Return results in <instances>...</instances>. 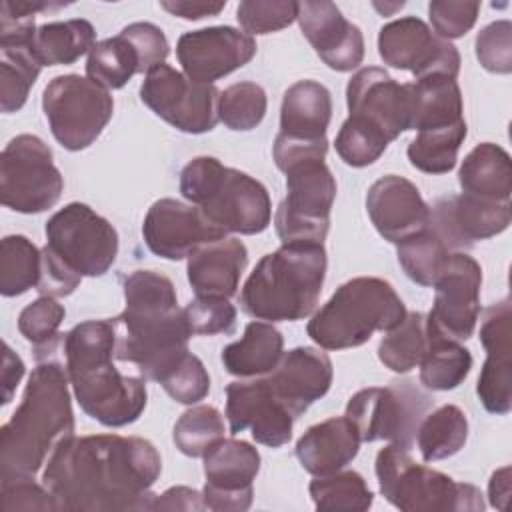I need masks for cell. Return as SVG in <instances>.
Returning <instances> with one entry per match:
<instances>
[{
  "label": "cell",
  "mask_w": 512,
  "mask_h": 512,
  "mask_svg": "<svg viewBox=\"0 0 512 512\" xmlns=\"http://www.w3.org/2000/svg\"><path fill=\"white\" fill-rule=\"evenodd\" d=\"M432 406L412 380H398L390 386L362 388L346 404V418L356 428L360 442L388 440L412 450L418 426Z\"/></svg>",
  "instance_id": "30bf717a"
},
{
  "label": "cell",
  "mask_w": 512,
  "mask_h": 512,
  "mask_svg": "<svg viewBox=\"0 0 512 512\" xmlns=\"http://www.w3.org/2000/svg\"><path fill=\"white\" fill-rule=\"evenodd\" d=\"M158 384H162V388L180 404H196L210 392V376L202 360L192 352H188L186 358Z\"/></svg>",
  "instance_id": "c3c4849f"
},
{
  "label": "cell",
  "mask_w": 512,
  "mask_h": 512,
  "mask_svg": "<svg viewBox=\"0 0 512 512\" xmlns=\"http://www.w3.org/2000/svg\"><path fill=\"white\" fill-rule=\"evenodd\" d=\"M366 212L378 234L392 244L404 242L430 224V206L420 190L396 174L382 176L368 188Z\"/></svg>",
  "instance_id": "cb8c5ba5"
},
{
  "label": "cell",
  "mask_w": 512,
  "mask_h": 512,
  "mask_svg": "<svg viewBox=\"0 0 512 512\" xmlns=\"http://www.w3.org/2000/svg\"><path fill=\"white\" fill-rule=\"evenodd\" d=\"M46 246L76 274H106L118 254L116 228L88 204L70 202L46 222Z\"/></svg>",
  "instance_id": "4fadbf2b"
},
{
  "label": "cell",
  "mask_w": 512,
  "mask_h": 512,
  "mask_svg": "<svg viewBox=\"0 0 512 512\" xmlns=\"http://www.w3.org/2000/svg\"><path fill=\"white\" fill-rule=\"evenodd\" d=\"M160 472V454L144 438L70 436L46 460L42 484L66 512L152 510Z\"/></svg>",
  "instance_id": "6da1fadb"
},
{
  "label": "cell",
  "mask_w": 512,
  "mask_h": 512,
  "mask_svg": "<svg viewBox=\"0 0 512 512\" xmlns=\"http://www.w3.org/2000/svg\"><path fill=\"white\" fill-rule=\"evenodd\" d=\"M418 366L424 388L446 392L466 380L472 368V354L458 340L428 332V346Z\"/></svg>",
  "instance_id": "836d02e7"
},
{
  "label": "cell",
  "mask_w": 512,
  "mask_h": 512,
  "mask_svg": "<svg viewBox=\"0 0 512 512\" xmlns=\"http://www.w3.org/2000/svg\"><path fill=\"white\" fill-rule=\"evenodd\" d=\"M284 338L270 322H248L240 340L224 346L222 364L228 374L256 378L270 374L282 358Z\"/></svg>",
  "instance_id": "1f68e13d"
},
{
  "label": "cell",
  "mask_w": 512,
  "mask_h": 512,
  "mask_svg": "<svg viewBox=\"0 0 512 512\" xmlns=\"http://www.w3.org/2000/svg\"><path fill=\"white\" fill-rule=\"evenodd\" d=\"M476 58L488 72H512V24L510 20H496L482 28L476 36Z\"/></svg>",
  "instance_id": "681fc988"
},
{
  "label": "cell",
  "mask_w": 512,
  "mask_h": 512,
  "mask_svg": "<svg viewBox=\"0 0 512 512\" xmlns=\"http://www.w3.org/2000/svg\"><path fill=\"white\" fill-rule=\"evenodd\" d=\"M332 376V360L326 352L312 346H298L282 354L276 368L266 374V380L296 420L330 390Z\"/></svg>",
  "instance_id": "d4e9b609"
},
{
  "label": "cell",
  "mask_w": 512,
  "mask_h": 512,
  "mask_svg": "<svg viewBox=\"0 0 512 512\" xmlns=\"http://www.w3.org/2000/svg\"><path fill=\"white\" fill-rule=\"evenodd\" d=\"M510 202H494L470 194H450L430 206V228L448 250H462L476 240L502 234L510 226Z\"/></svg>",
  "instance_id": "44dd1931"
},
{
  "label": "cell",
  "mask_w": 512,
  "mask_h": 512,
  "mask_svg": "<svg viewBox=\"0 0 512 512\" xmlns=\"http://www.w3.org/2000/svg\"><path fill=\"white\" fill-rule=\"evenodd\" d=\"M266 92L256 82H236L220 92L218 116L226 128L246 132L256 128L266 114Z\"/></svg>",
  "instance_id": "7bdbcfd3"
},
{
  "label": "cell",
  "mask_w": 512,
  "mask_h": 512,
  "mask_svg": "<svg viewBox=\"0 0 512 512\" xmlns=\"http://www.w3.org/2000/svg\"><path fill=\"white\" fill-rule=\"evenodd\" d=\"M346 104L350 116L378 128L388 142L410 130L408 84H398L382 68L358 70L346 86Z\"/></svg>",
  "instance_id": "7402d4cb"
},
{
  "label": "cell",
  "mask_w": 512,
  "mask_h": 512,
  "mask_svg": "<svg viewBox=\"0 0 512 512\" xmlns=\"http://www.w3.org/2000/svg\"><path fill=\"white\" fill-rule=\"evenodd\" d=\"M42 252L20 234L4 236L0 244V292L6 298L20 296L38 286Z\"/></svg>",
  "instance_id": "f35d334b"
},
{
  "label": "cell",
  "mask_w": 512,
  "mask_h": 512,
  "mask_svg": "<svg viewBox=\"0 0 512 512\" xmlns=\"http://www.w3.org/2000/svg\"><path fill=\"white\" fill-rule=\"evenodd\" d=\"M510 300L492 304L480 326V342L486 348V362L478 376L476 394L492 414H508L512 408L510 376Z\"/></svg>",
  "instance_id": "484cf974"
},
{
  "label": "cell",
  "mask_w": 512,
  "mask_h": 512,
  "mask_svg": "<svg viewBox=\"0 0 512 512\" xmlns=\"http://www.w3.org/2000/svg\"><path fill=\"white\" fill-rule=\"evenodd\" d=\"M458 182L464 194L510 202L512 192V162L510 154L492 142H482L474 146L458 170Z\"/></svg>",
  "instance_id": "f546056e"
},
{
  "label": "cell",
  "mask_w": 512,
  "mask_h": 512,
  "mask_svg": "<svg viewBox=\"0 0 512 512\" xmlns=\"http://www.w3.org/2000/svg\"><path fill=\"white\" fill-rule=\"evenodd\" d=\"M160 6L184 20H202L206 16H216L224 10L226 2H188V0H162Z\"/></svg>",
  "instance_id": "9f6ffc18"
},
{
  "label": "cell",
  "mask_w": 512,
  "mask_h": 512,
  "mask_svg": "<svg viewBox=\"0 0 512 512\" xmlns=\"http://www.w3.org/2000/svg\"><path fill=\"white\" fill-rule=\"evenodd\" d=\"M478 12H480V2L434 0L428 4V16H430L434 34L448 42L464 36L476 24Z\"/></svg>",
  "instance_id": "f907efd6"
},
{
  "label": "cell",
  "mask_w": 512,
  "mask_h": 512,
  "mask_svg": "<svg viewBox=\"0 0 512 512\" xmlns=\"http://www.w3.org/2000/svg\"><path fill=\"white\" fill-rule=\"evenodd\" d=\"M2 348H4V352H2V404L6 406L12 400L16 386L20 384V380L24 376V362L8 346V342H4Z\"/></svg>",
  "instance_id": "6f0895ef"
},
{
  "label": "cell",
  "mask_w": 512,
  "mask_h": 512,
  "mask_svg": "<svg viewBox=\"0 0 512 512\" xmlns=\"http://www.w3.org/2000/svg\"><path fill=\"white\" fill-rule=\"evenodd\" d=\"M388 144V138L378 128L354 116L344 120L334 140L338 156L352 168L374 164L384 154Z\"/></svg>",
  "instance_id": "ee69618b"
},
{
  "label": "cell",
  "mask_w": 512,
  "mask_h": 512,
  "mask_svg": "<svg viewBox=\"0 0 512 512\" xmlns=\"http://www.w3.org/2000/svg\"><path fill=\"white\" fill-rule=\"evenodd\" d=\"M378 54L384 64L408 70L416 80L442 74L456 78L460 72V54L456 46L432 32V28L416 18L404 16L380 28Z\"/></svg>",
  "instance_id": "2e32d148"
},
{
  "label": "cell",
  "mask_w": 512,
  "mask_h": 512,
  "mask_svg": "<svg viewBox=\"0 0 512 512\" xmlns=\"http://www.w3.org/2000/svg\"><path fill=\"white\" fill-rule=\"evenodd\" d=\"M120 34L124 38H128L130 44L136 48L142 74L144 72L148 74L152 68L164 64V60L170 52V46H168V40H166L162 28H158L152 22H132V24L124 26L120 30Z\"/></svg>",
  "instance_id": "f5cc1de1"
},
{
  "label": "cell",
  "mask_w": 512,
  "mask_h": 512,
  "mask_svg": "<svg viewBox=\"0 0 512 512\" xmlns=\"http://www.w3.org/2000/svg\"><path fill=\"white\" fill-rule=\"evenodd\" d=\"M40 252H42L40 280L36 286L40 296H52V298L70 296L78 288L82 276L76 274L70 266H66L48 246H44Z\"/></svg>",
  "instance_id": "db71d44e"
},
{
  "label": "cell",
  "mask_w": 512,
  "mask_h": 512,
  "mask_svg": "<svg viewBox=\"0 0 512 512\" xmlns=\"http://www.w3.org/2000/svg\"><path fill=\"white\" fill-rule=\"evenodd\" d=\"M376 478L382 496L404 512H478L484 510L482 492L456 482L444 472L418 464L410 450L388 444L376 454Z\"/></svg>",
  "instance_id": "9c48e42d"
},
{
  "label": "cell",
  "mask_w": 512,
  "mask_h": 512,
  "mask_svg": "<svg viewBox=\"0 0 512 512\" xmlns=\"http://www.w3.org/2000/svg\"><path fill=\"white\" fill-rule=\"evenodd\" d=\"M152 510H206L202 492L188 486H172L154 498Z\"/></svg>",
  "instance_id": "11a10c76"
},
{
  "label": "cell",
  "mask_w": 512,
  "mask_h": 512,
  "mask_svg": "<svg viewBox=\"0 0 512 512\" xmlns=\"http://www.w3.org/2000/svg\"><path fill=\"white\" fill-rule=\"evenodd\" d=\"M448 254V246L430 228V224L422 232L396 244L398 264L402 266L404 274L420 286H434L448 260Z\"/></svg>",
  "instance_id": "60d3db41"
},
{
  "label": "cell",
  "mask_w": 512,
  "mask_h": 512,
  "mask_svg": "<svg viewBox=\"0 0 512 512\" xmlns=\"http://www.w3.org/2000/svg\"><path fill=\"white\" fill-rule=\"evenodd\" d=\"M230 434L250 430L258 444L280 448L290 442L294 416L272 392L266 376L244 378L226 386Z\"/></svg>",
  "instance_id": "ac0fdd59"
},
{
  "label": "cell",
  "mask_w": 512,
  "mask_h": 512,
  "mask_svg": "<svg viewBox=\"0 0 512 512\" xmlns=\"http://www.w3.org/2000/svg\"><path fill=\"white\" fill-rule=\"evenodd\" d=\"M428 346L426 316L422 312H406L400 324L386 332L378 344L380 362L392 372L406 374L416 368Z\"/></svg>",
  "instance_id": "74e56055"
},
{
  "label": "cell",
  "mask_w": 512,
  "mask_h": 512,
  "mask_svg": "<svg viewBox=\"0 0 512 512\" xmlns=\"http://www.w3.org/2000/svg\"><path fill=\"white\" fill-rule=\"evenodd\" d=\"M64 316L66 310L62 304H58L52 296H40L20 312L18 330L28 342L40 348L54 342L60 336L58 328Z\"/></svg>",
  "instance_id": "bcb514c9"
},
{
  "label": "cell",
  "mask_w": 512,
  "mask_h": 512,
  "mask_svg": "<svg viewBox=\"0 0 512 512\" xmlns=\"http://www.w3.org/2000/svg\"><path fill=\"white\" fill-rule=\"evenodd\" d=\"M296 20L310 46L328 68L336 72H350L362 64L364 36L356 24L342 16L334 2H298Z\"/></svg>",
  "instance_id": "603a6c76"
},
{
  "label": "cell",
  "mask_w": 512,
  "mask_h": 512,
  "mask_svg": "<svg viewBox=\"0 0 512 512\" xmlns=\"http://www.w3.org/2000/svg\"><path fill=\"white\" fill-rule=\"evenodd\" d=\"M140 98L156 116L186 134L210 132L220 120V90L214 84L194 82L168 64L144 76Z\"/></svg>",
  "instance_id": "5bb4252c"
},
{
  "label": "cell",
  "mask_w": 512,
  "mask_h": 512,
  "mask_svg": "<svg viewBox=\"0 0 512 512\" xmlns=\"http://www.w3.org/2000/svg\"><path fill=\"white\" fill-rule=\"evenodd\" d=\"M488 498L490 504L498 510H508V500H510V466H502L490 476L488 482Z\"/></svg>",
  "instance_id": "680465c9"
},
{
  "label": "cell",
  "mask_w": 512,
  "mask_h": 512,
  "mask_svg": "<svg viewBox=\"0 0 512 512\" xmlns=\"http://www.w3.org/2000/svg\"><path fill=\"white\" fill-rule=\"evenodd\" d=\"M466 138V122L452 126L418 130L416 138L408 144L410 164L426 174H446L456 166L458 150Z\"/></svg>",
  "instance_id": "8d00e7d4"
},
{
  "label": "cell",
  "mask_w": 512,
  "mask_h": 512,
  "mask_svg": "<svg viewBox=\"0 0 512 512\" xmlns=\"http://www.w3.org/2000/svg\"><path fill=\"white\" fill-rule=\"evenodd\" d=\"M410 130L442 128L462 122L464 102L456 78L442 74L426 76L408 84Z\"/></svg>",
  "instance_id": "4dcf8cb0"
},
{
  "label": "cell",
  "mask_w": 512,
  "mask_h": 512,
  "mask_svg": "<svg viewBox=\"0 0 512 512\" xmlns=\"http://www.w3.org/2000/svg\"><path fill=\"white\" fill-rule=\"evenodd\" d=\"M308 492L318 510L364 512L374 502V494L366 480L354 470H338L316 476L310 482Z\"/></svg>",
  "instance_id": "ab89813d"
},
{
  "label": "cell",
  "mask_w": 512,
  "mask_h": 512,
  "mask_svg": "<svg viewBox=\"0 0 512 512\" xmlns=\"http://www.w3.org/2000/svg\"><path fill=\"white\" fill-rule=\"evenodd\" d=\"M298 16V2L292 0H244L236 18L246 34H270L290 26Z\"/></svg>",
  "instance_id": "f6af8a7d"
},
{
  "label": "cell",
  "mask_w": 512,
  "mask_h": 512,
  "mask_svg": "<svg viewBox=\"0 0 512 512\" xmlns=\"http://www.w3.org/2000/svg\"><path fill=\"white\" fill-rule=\"evenodd\" d=\"M96 30L84 18L48 22L36 28L32 50L42 66L72 64L92 50Z\"/></svg>",
  "instance_id": "d6a6232c"
},
{
  "label": "cell",
  "mask_w": 512,
  "mask_h": 512,
  "mask_svg": "<svg viewBox=\"0 0 512 512\" xmlns=\"http://www.w3.org/2000/svg\"><path fill=\"white\" fill-rule=\"evenodd\" d=\"M64 190L50 146L34 136L12 138L0 156V198L14 212L38 214L52 208Z\"/></svg>",
  "instance_id": "7c38bea8"
},
{
  "label": "cell",
  "mask_w": 512,
  "mask_h": 512,
  "mask_svg": "<svg viewBox=\"0 0 512 512\" xmlns=\"http://www.w3.org/2000/svg\"><path fill=\"white\" fill-rule=\"evenodd\" d=\"M68 382L58 358L38 360L20 406L0 430V480L34 476L54 448L74 436Z\"/></svg>",
  "instance_id": "277c9868"
},
{
  "label": "cell",
  "mask_w": 512,
  "mask_h": 512,
  "mask_svg": "<svg viewBox=\"0 0 512 512\" xmlns=\"http://www.w3.org/2000/svg\"><path fill=\"white\" fill-rule=\"evenodd\" d=\"M326 152V138L304 140L278 132L274 140V162L286 174V198L274 216L282 244L326 240L336 198V180L324 162Z\"/></svg>",
  "instance_id": "5b68a950"
},
{
  "label": "cell",
  "mask_w": 512,
  "mask_h": 512,
  "mask_svg": "<svg viewBox=\"0 0 512 512\" xmlns=\"http://www.w3.org/2000/svg\"><path fill=\"white\" fill-rule=\"evenodd\" d=\"M116 350L114 320H86L62 334L60 352L80 408L104 426L136 422L146 408V384L124 376L112 364Z\"/></svg>",
  "instance_id": "3957f363"
},
{
  "label": "cell",
  "mask_w": 512,
  "mask_h": 512,
  "mask_svg": "<svg viewBox=\"0 0 512 512\" xmlns=\"http://www.w3.org/2000/svg\"><path fill=\"white\" fill-rule=\"evenodd\" d=\"M360 450V436L346 416H334L310 426L296 442V458L314 476L342 470Z\"/></svg>",
  "instance_id": "83f0119b"
},
{
  "label": "cell",
  "mask_w": 512,
  "mask_h": 512,
  "mask_svg": "<svg viewBox=\"0 0 512 512\" xmlns=\"http://www.w3.org/2000/svg\"><path fill=\"white\" fill-rule=\"evenodd\" d=\"M126 308L112 318L116 326L114 356L160 382L190 352L192 336L174 284L154 270H134L124 278Z\"/></svg>",
  "instance_id": "7a4b0ae2"
},
{
  "label": "cell",
  "mask_w": 512,
  "mask_h": 512,
  "mask_svg": "<svg viewBox=\"0 0 512 512\" xmlns=\"http://www.w3.org/2000/svg\"><path fill=\"white\" fill-rule=\"evenodd\" d=\"M192 336L228 334L236 324V308L228 298L196 296L184 308Z\"/></svg>",
  "instance_id": "7dc6e473"
},
{
  "label": "cell",
  "mask_w": 512,
  "mask_h": 512,
  "mask_svg": "<svg viewBox=\"0 0 512 512\" xmlns=\"http://www.w3.org/2000/svg\"><path fill=\"white\" fill-rule=\"evenodd\" d=\"M482 268L466 252H450L434 282V304L426 316V328L432 334L468 340L480 316Z\"/></svg>",
  "instance_id": "9a60e30c"
},
{
  "label": "cell",
  "mask_w": 512,
  "mask_h": 512,
  "mask_svg": "<svg viewBox=\"0 0 512 512\" xmlns=\"http://www.w3.org/2000/svg\"><path fill=\"white\" fill-rule=\"evenodd\" d=\"M204 506L214 512L248 510L252 482L260 470V452L244 440L222 438L204 456Z\"/></svg>",
  "instance_id": "e0dca14e"
},
{
  "label": "cell",
  "mask_w": 512,
  "mask_h": 512,
  "mask_svg": "<svg viewBox=\"0 0 512 512\" xmlns=\"http://www.w3.org/2000/svg\"><path fill=\"white\" fill-rule=\"evenodd\" d=\"M248 250L238 238H220L202 244L188 256V282L196 296L230 298L236 294Z\"/></svg>",
  "instance_id": "4316f807"
},
{
  "label": "cell",
  "mask_w": 512,
  "mask_h": 512,
  "mask_svg": "<svg viewBox=\"0 0 512 512\" xmlns=\"http://www.w3.org/2000/svg\"><path fill=\"white\" fill-rule=\"evenodd\" d=\"M142 236L152 254L166 260H182L202 244L224 238L226 232L214 226L198 206L160 198L144 216Z\"/></svg>",
  "instance_id": "ffe728a7"
},
{
  "label": "cell",
  "mask_w": 512,
  "mask_h": 512,
  "mask_svg": "<svg viewBox=\"0 0 512 512\" xmlns=\"http://www.w3.org/2000/svg\"><path fill=\"white\" fill-rule=\"evenodd\" d=\"M0 496H2V510L4 512L58 510V504H56L52 492L44 484L34 482V476L2 480L0 482Z\"/></svg>",
  "instance_id": "816d5d0a"
},
{
  "label": "cell",
  "mask_w": 512,
  "mask_h": 512,
  "mask_svg": "<svg viewBox=\"0 0 512 512\" xmlns=\"http://www.w3.org/2000/svg\"><path fill=\"white\" fill-rule=\"evenodd\" d=\"M134 74H142L140 58L128 38L116 34L92 46L86 60V78L106 90L122 88Z\"/></svg>",
  "instance_id": "d590c367"
},
{
  "label": "cell",
  "mask_w": 512,
  "mask_h": 512,
  "mask_svg": "<svg viewBox=\"0 0 512 512\" xmlns=\"http://www.w3.org/2000/svg\"><path fill=\"white\" fill-rule=\"evenodd\" d=\"M468 438V418L454 406L444 404L428 412L416 432L418 450L424 462H436L458 454Z\"/></svg>",
  "instance_id": "e575fe53"
},
{
  "label": "cell",
  "mask_w": 512,
  "mask_h": 512,
  "mask_svg": "<svg viewBox=\"0 0 512 512\" xmlns=\"http://www.w3.org/2000/svg\"><path fill=\"white\" fill-rule=\"evenodd\" d=\"M374 6H376L378 10H382L384 14H390L392 10H398V8H402V6H404V2H396V4H390V6H386V4L382 6V4H378V2H374Z\"/></svg>",
  "instance_id": "91938a15"
},
{
  "label": "cell",
  "mask_w": 512,
  "mask_h": 512,
  "mask_svg": "<svg viewBox=\"0 0 512 512\" xmlns=\"http://www.w3.org/2000/svg\"><path fill=\"white\" fill-rule=\"evenodd\" d=\"M256 54L250 34L232 26H210L178 38L176 56L184 74L200 84H212L242 68Z\"/></svg>",
  "instance_id": "d6986e66"
},
{
  "label": "cell",
  "mask_w": 512,
  "mask_h": 512,
  "mask_svg": "<svg viewBox=\"0 0 512 512\" xmlns=\"http://www.w3.org/2000/svg\"><path fill=\"white\" fill-rule=\"evenodd\" d=\"M42 110L58 144L78 152L96 142L114 112L106 88L80 74H62L42 92Z\"/></svg>",
  "instance_id": "8fae6325"
},
{
  "label": "cell",
  "mask_w": 512,
  "mask_h": 512,
  "mask_svg": "<svg viewBox=\"0 0 512 512\" xmlns=\"http://www.w3.org/2000/svg\"><path fill=\"white\" fill-rule=\"evenodd\" d=\"M404 316L406 306L390 282L358 276L336 288L306 332L324 350H346L362 346L378 330H392Z\"/></svg>",
  "instance_id": "ba28073f"
},
{
  "label": "cell",
  "mask_w": 512,
  "mask_h": 512,
  "mask_svg": "<svg viewBox=\"0 0 512 512\" xmlns=\"http://www.w3.org/2000/svg\"><path fill=\"white\" fill-rule=\"evenodd\" d=\"M332 118V96L328 88L316 80H298L282 98L280 134L318 140L326 138Z\"/></svg>",
  "instance_id": "f1b7e54d"
},
{
  "label": "cell",
  "mask_w": 512,
  "mask_h": 512,
  "mask_svg": "<svg viewBox=\"0 0 512 512\" xmlns=\"http://www.w3.org/2000/svg\"><path fill=\"white\" fill-rule=\"evenodd\" d=\"M326 250L316 242H288L260 258L240 292L242 310L268 322L310 316L326 278Z\"/></svg>",
  "instance_id": "8992f818"
},
{
  "label": "cell",
  "mask_w": 512,
  "mask_h": 512,
  "mask_svg": "<svg viewBox=\"0 0 512 512\" xmlns=\"http://www.w3.org/2000/svg\"><path fill=\"white\" fill-rule=\"evenodd\" d=\"M180 192L226 234H260L272 218L264 184L212 156H196L182 168Z\"/></svg>",
  "instance_id": "52a82bcc"
},
{
  "label": "cell",
  "mask_w": 512,
  "mask_h": 512,
  "mask_svg": "<svg viewBox=\"0 0 512 512\" xmlns=\"http://www.w3.org/2000/svg\"><path fill=\"white\" fill-rule=\"evenodd\" d=\"M224 438V418L208 404H198L188 408L174 424L172 440L176 448L190 456H204L218 440Z\"/></svg>",
  "instance_id": "b9f144b4"
}]
</instances>
